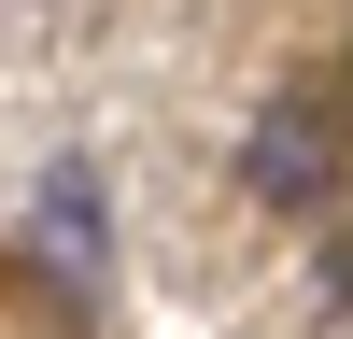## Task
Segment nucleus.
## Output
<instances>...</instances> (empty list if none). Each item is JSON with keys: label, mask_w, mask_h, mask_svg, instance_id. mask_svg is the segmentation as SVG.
<instances>
[{"label": "nucleus", "mask_w": 353, "mask_h": 339, "mask_svg": "<svg viewBox=\"0 0 353 339\" xmlns=\"http://www.w3.org/2000/svg\"><path fill=\"white\" fill-rule=\"evenodd\" d=\"M241 184L269 198V212H325V198H339V127L311 99H269L254 141H241Z\"/></svg>", "instance_id": "obj_1"}, {"label": "nucleus", "mask_w": 353, "mask_h": 339, "mask_svg": "<svg viewBox=\"0 0 353 339\" xmlns=\"http://www.w3.org/2000/svg\"><path fill=\"white\" fill-rule=\"evenodd\" d=\"M43 254H57V269H99V184H85V170H57V184H43Z\"/></svg>", "instance_id": "obj_2"}]
</instances>
